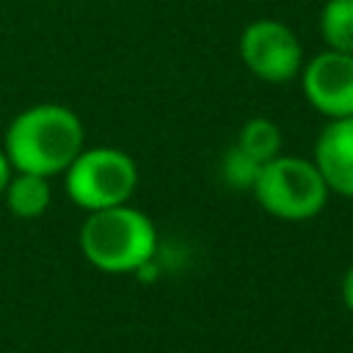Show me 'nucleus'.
<instances>
[{
  "instance_id": "obj_11",
  "label": "nucleus",
  "mask_w": 353,
  "mask_h": 353,
  "mask_svg": "<svg viewBox=\"0 0 353 353\" xmlns=\"http://www.w3.org/2000/svg\"><path fill=\"white\" fill-rule=\"evenodd\" d=\"M262 171V163H256L254 157H248L237 143L229 146L223 152V160H221V176L229 188L234 190H251L256 176Z\"/></svg>"
},
{
  "instance_id": "obj_1",
  "label": "nucleus",
  "mask_w": 353,
  "mask_h": 353,
  "mask_svg": "<svg viewBox=\"0 0 353 353\" xmlns=\"http://www.w3.org/2000/svg\"><path fill=\"white\" fill-rule=\"evenodd\" d=\"M83 141L85 130L72 108L41 102L14 116L3 138V152L14 171L50 179L72 165L83 152Z\"/></svg>"
},
{
  "instance_id": "obj_8",
  "label": "nucleus",
  "mask_w": 353,
  "mask_h": 353,
  "mask_svg": "<svg viewBox=\"0 0 353 353\" xmlns=\"http://www.w3.org/2000/svg\"><path fill=\"white\" fill-rule=\"evenodd\" d=\"M6 204L11 210V215L17 218H39L47 212L50 201H52V190H50V182L47 176H39V174H11L8 185H6Z\"/></svg>"
},
{
  "instance_id": "obj_7",
  "label": "nucleus",
  "mask_w": 353,
  "mask_h": 353,
  "mask_svg": "<svg viewBox=\"0 0 353 353\" xmlns=\"http://www.w3.org/2000/svg\"><path fill=\"white\" fill-rule=\"evenodd\" d=\"M314 165L331 193L353 199V116L331 119L314 141Z\"/></svg>"
},
{
  "instance_id": "obj_10",
  "label": "nucleus",
  "mask_w": 353,
  "mask_h": 353,
  "mask_svg": "<svg viewBox=\"0 0 353 353\" xmlns=\"http://www.w3.org/2000/svg\"><path fill=\"white\" fill-rule=\"evenodd\" d=\"M234 143H237L248 157H254L256 163L265 165V163L273 160V157L279 154V149H281V130H279L270 119L256 116V119H248V121L240 127Z\"/></svg>"
},
{
  "instance_id": "obj_5",
  "label": "nucleus",
  "mask_w": 353,
  "mask_h": 353,
  "mask_svg": "<svg viewBox=\"0 0 353 353\" xmlns=\"http://www.w3.org/2000/svg\"><path fill=\"white\" fill-rule=\"evenodd\" d=\"M240 58L265 83H290L301 74L303 47L298 36L276 19H256L240 33Z\"/></svg>"
},
{
  "instance_id": "obj_6",
  "label": "nucleus",
  "mask_w": 353,
  "mask_h": 353,
  "mask_svg": "<svg viewBox=\"0 0 353 353\" xmlns=\"http://www.w3.org/2000/svg\"><path fill=\"white\" fill-rule=\"evenodd\" d=\"M301 85L309 105L328 116H353V55L323 50L301 66Z\"/></svg>"
},
{
  "instance_id": "obj_12",
  "label": "nucleus",
  "mask_w": 353,
  "mask_h": 353,
  "mask_svg": "<svg viewBox=\"0 0 353 353\" xmlns=\"http://www.w3.org/2000/svg\"><path fill=\"white\" fill-rule=\"evenodd\" d=\"M339 292H342V303H345V309L353 314V265L345 270L342 284H339Z\"/></svg>"
},
{
  "instance_id": "obj_2",
  "label": "nucleus",
  "mask_w": 353,
  "mask_h": 353,
  "mask_svg": "<svg viewBox=\"0 0 353 353\" xmlns=\"http://www.w3.org/2000/svg\"><path fill=\"white\" fill-rule=\"evenodd\" d=\"M80 251L102 273H132L154 256L157 229L130 204L94 210L80 226Z\"/></svg>"
},
{
  "instance_id": "obj_9",
  "label": "nucleus",
  "mask_w": 353,
  "mask_h": 353,
  "mask_svg": "<svg viewBox=\"0 0 353 353\" xmlns=\"http://www.w3.org/2000/svg\"><path fill=\"white\" fill-rule=\"evenodd\" d=\"M320 36L328 50L353 55V0H328L323 6Z\"/></svg>"
},
{
  "instance_id": "obj_13",
  "label": "nucleus",
  "mask_w": 353,
  "mask_h": 353,
  "mask_svg": "<svg viewBox=\"0 0 353 353\" xmlns=\"http://www.w3.org/2000/svg\"><path fill=\"white\" fill-rule=\"evenodd\" d=\"M11 163H8V157H6V152L0 149V196L6 193V185H8V179H11Z\"/></svg>"
},
{
  "instance_id": "obj_3",
  "label": "nucleus",
  "mask_w": 353,
  "mask_h": 353,
  "mask_svg": "<svg viewBox=\"0 0 353 353\" xmlns=\"http://www.w3.org/2000/svg\"><path fill=\"white\" fill-rule=\"evenodd\" d=\"M251 190L259 207L281 221L317 218L331 193L314 160L287 154H276L273 160H268Z\"/></svg>"
},
{
  "instance_id": "obj_4",
  "label": "nucleus",
  "mask_w": 353,
  "mask_h": 353,
  "mask_svg": "<svg viewBox=\"0 0 353 353\" xmlns=\"http://www.w3.org/2000/svg\"><path fill=\"white\" fill-rule=\"evenodd\" d=\"M135 185H138L135 160L113 146L83 149L63 171V188L69 201L88 212L127 204V199L135 193Z\"/></svg>"
}]
</instances>
